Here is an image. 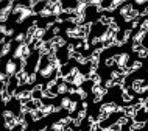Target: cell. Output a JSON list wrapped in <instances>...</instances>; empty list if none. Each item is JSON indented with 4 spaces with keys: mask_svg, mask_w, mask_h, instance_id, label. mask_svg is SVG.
I'll use <instances>...</instances> for the list:
<instances>
[{
    "mask_svg": "<svg viewBox=\"0 0 148 131\" xmlns=\"http://www.w3.org/2000/svg\"><path fill=\"white\" fill-rule=\"evenodd\" d=\"M100 25H111V23H112V22H115L114 21V17H112V16H101V17H100Z\"/></svg>",
    "mask_w": 148,
    "mask_h": 131,
    "instance_id": "cell-1",
    "label": "cell"
},
{
    "mask_svg": "<svg viewBox=\"0 0 148 131\" xmlns=\"http://www.w3.org/2000/svg\"><path fill=\"white\" fill-rule=\"evenodd\" d=\"M131 10H133V5H131V3H126V5H123L122 8H120V16H123V17H125V16L130 13Z\"/></svg>",
    "mask_w": 148,
    "mask_h": 131,
    "instance_id": "cell-2",
    "label": "cell"
},
{
    "mask_svg": "<svg viewBox=\"0 0 148 131\" xmlns=\"http://www.w3.org/2000/svg\"><path fill=\"white\" fill-rule=\"evenodd\" d=\"M14 72H16V64L13 61H8V64H6V73L10 75H14Z\"/></svg>",
    "mask_w": 148,
    "mask_h": 131,
    "instance_id": "cell-3",
    "label": "cell"
},
{
    "mask_svg": "<svg viewBox=\"0 0 148 131\" xmlns=\"http://www.w3.org/2000/svg\"><path fill=\"white\" fill-rule=\"evenodd\" d=\"M70 105H72L70 98H62V102H61V108H67V109H69V108H70Z\"/></svg>",
    "mask_w": 148,
    "mask_h": 131,
    "instance_id": "cell-4",
    "label": "cell"
},
{
    "mask_svg": "<svg viewBox=\"0 0 148 131\" xmlns=\"http://www.w3.org/2000/svg\"><path fill=\"white\" fill-rule=\"evenodd\" d=\"M11 50V42H6L5 45H3V50H2V56H5L8 51Z\"/></svg>",
    "mask_w": 148,
    "mask_h": 131,
    "instance_id": "cell-5",
    "label": "cell"
},
{
    "mask_svg": "<svg viewBox=\"0 0 148 131\" xmlns=\"http://www.w3.org/2000/svg\"><path fill=\"white\" fill-rule=\"evenodd\" d=\"M109 131H122V125H119L117 122L112 125H109Z\"/></svg>",
    "mask_w": 148,
    "mask_h": 131,
    "instance_id": "cell-6",
    "label": "cell"
},
{
    "mask_svg": "<svg viewBox=\"0 0 148 131\" xmlns=\"http://www.w3.org/2000/svg\"><path fill=\"white\" fill-rule=\"evenodd\" d=\"M128 120H130V119H128L126 116H122V117H119V120H117V123L123 126V125H126V123H128Z\"/></svg>",
    "mask_w": 148,
    "mask_h": 131,
    "instance_id": "cell-7",
    "label": "cell"
},
{
    "mask_svg": "<svg viewBox=\"0 0 148 131\" xmlns=\"http://www.w3.org/2000/svg\"><path fill=\"white\" fill-rule=\"evenodd\" d=\"M137 55H139V58H145V56H148V49H147V47H143V49L139 51Z\"/></svg>",
    "mask_w": 148,
    "mask_h": 131,
    "instance_id": "cell-8",
    "label": "cell"
},
{
    "mask_svg": "<svg viewBox=\"0 0 148 131\" xmlns=\"http://www.w3.org/2000/svg\"><path fill=\"white\" fill-rule=\"evenodd\" d=\"M105 64H106L108 67H112V66L115 64V59H114V56H112V58H108L106 61H105Z\"/></svg>",
    "mask_w": 148,
    "mask_h": 131,
    "instance_id": "cell-9",
    "label": "cell"
},
{
    "mask_svg": "<svg viewBox=\"0 0 148 131\" xmlns=\"http://www.w3.org/2000/svg\"><path fill=\"white\" fill-rule=\"evenodd\" d=\"M131 67H133V70H137L142 67V61H134L133 64H131Z\"/></svg>",
    "mask_w": 148,
    "mask_h": 131,
    "instance_id": "cell-10",
    "label": "cell"
},
{
    "mask_svg": "<svg viewBox=\"0 0 148 131\" xmlns=\"http://www.w3.org/2000/svg\"><path fill=\"white\" fill-rule=\"evenodd\" d=\"M142 31H143V33H148V19H147V21H143L142 22Z\"/></svg>",
    "mask_w": 148,
    "mask_h": 131,
    "instance_id": "cell-11",
    "label": "cell"
},
{
    "mask_svg": "<svg viewBox=\"0 0 148 131\" xmlns=\"http://www.w3.org/2000/svg\"><path fill=\"white\" fill-rule=\"evenodd\" d=\"M101 98H103V94H95L94 103H100V102H101Z\"/></svg>",
    "mask_w": 148,
    "mask_h": 131,
    "instance_id": "cell-12",
    "label": "cell"
},
{
    "mask_svg": "<svg viewBox=\"0 0 148 131\" xmlns=\"http://www.w3.org/2000/svg\"><path fill=\"white\" fill-rule=\"evenodd\" d=\"M34 81H36V73H30V77H28V84H33Z\"/></svg>",
    "mask_w": 148,
    "mask_h": 131,
    "instance_id": "cell-13",
    "label": "cell"
},
{
    "mask_svg": "<svg viewBox=\"0 0 148 131\" xmlns=\"http://www.w3.org/2000/svg\"><path fill=\"white\" fill-rule=\"evenodd\" d=\"M59 31H61V30H59V27H55V28H53V36H58Z\"/></svg>",
    "mask_w": 148,
    "mask_h": 131,
    "instance_id": "cell-14",
    "label": "cell"
},
{
    "mask_svg": "<svg viewBox=\"0 0 148 131\" xmlns=\"http://www.w3.org/2000/svg\"><path fill=\"white\" fill-rule=\"evenodd\" d=\"M140 16H148V6H145V10L140 13Z\"/></svg>",
    "mask_w": 148,
    "mask_h": 131,
    "instance_id": "cell-15",
    "label": "cell"
}]
</instances>
